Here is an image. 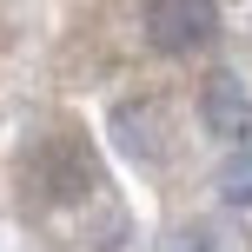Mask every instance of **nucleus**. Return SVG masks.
Here are the masks:
<instances>
[{
  "label": "nucleus",
  "instance_id": "obj_1",
  "mask_svg": "<svg viewBox=\"0 0 252 252\" xmlns=\"http://www.w3.org/2000/svg\"><path fill=\"white\" fill-rule=\"evenodd\" d=\"M139 20H146V33L159 40V47H192V40H206V33H213V20H219V13H213V7H159V0H153Z\"/></svg>",
  "mask_w": 252,
  "mask_h": 252
},
{
  "label": "nucleus",
  "instance_id": "obj_2",
  "mask_svg": "<svg viewBox=\"0 0 252 252\" xmlns=\"http://www.w3.org/2000/svg\"><path fill=\"white\" fill-rule=\"evenodd\" d=\"M206 120H213L226 139H246L252 106H246V87H239V80H213V87H206Z\"/></svg>",
  "mask_w": 252,
  "mask_h": 252
},
{
  "label": "nucleus",
  "instance_id": "obj_3",
  "mask_svg": "<svg viewBox=\"0 0 252 252\" xmlns=\"http://www.w3.org/2000/svg\"><path fill=\"white\" fill-rule=\"evenodd\" d=\"M219 186H226V199H232V206H252V159H232Z\"/></svg>",
  "mask_w": 252,
  "mask_h": 252
},
{
  "label": "nucleus",
  "instance_id": "obj_4",
  "mask_svg": "<svg viewBox=\"0 0 252 252\" xmlns=\"http://www.w3.org/2000/svg\"><path fill=\"white\" fill-rule=\"evenodd\" d=\"M232 239H219V232H199V239H186V252H226Z\"/></svg>",
  "mask_w": 252,
  "mask_h": 252
}]
</instances>
